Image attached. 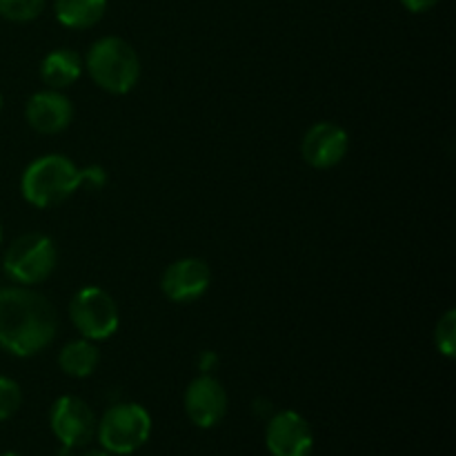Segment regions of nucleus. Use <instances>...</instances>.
<instances>
[{"label": "nucleus", "instance_id": "8", "mask_svg": "<svg viewBox=\"0 0 456 456\" xmlns=\"http://www.w3.org/2000/svg\"><path fill=\"white\" fill-rule=\"evenodd\" d=\"M265 445L272 456H312L314 432L305 417L294 410H281L267 421Z\"/></svg>", "mask_w": 456, "mask_h": 456}, {"label": "nucleus", "instance_id": "15", "mask_svg": "<svg viewBox=\"0 0 456 456\" xmlns=\"http://www.w3.org/2000/svg\"><path fill=\"white\" fill-rule=\"evenodd\" d=\"M107 0H56L53 12L61 25L69 29H89L105 16Z\"/></svg>", "mask_w": 456, "mask_h": 456}, {"label": "nucleus", "instance_id": "12", "mask_svg": "<svg viewBox=\"0 0 456 456\" xmlns=\"http://www.w3.org/2000/svg\"><path fill=\"white\" fill-rule=\"evenodd\" d=\"M25 118L38 134H61L74 120V105L61 89H45L27 101Z\"/></svg>", "mask_w": 456, "mask_h": 456}, {"label": "nucleus", "instance_id": "18", "mask_svg": "<svg viewBox=\"0 0 456 456\" xmlns=\"http://www.w3.org/2000/svg\"><path fill=\"white\" fill-rule=\"evenodd\" d=\"M22 390L13 379L0 377V421H7L20 410Z\"/></svg>", "mask_w": 456, "mask_h": 456}, {"label": "nucleus", "instance_id": "10", "mask_svg": "<svg viewBox=\"0 0 456 456\" xmlns=\"http://www.w3.org/2000/svg\"><path fill=\"white\" fill-rule=\"evenodd\" d=\"M212 283V270L203 258L185 256L165 267L160 289L172 303L199 301Z\"/></svg>", "mask_w": 456, "mask_h": 456}, {"label": "nucleus", "instance_id": "3", "mask_svg": "<svg viewBox=\"0 0 456 456\" xmlns=\"http://www.w3.org/2000/svg\"><path fill=\"white\" fill-rule=\"evenodd\" d=\"M85 67L98 87L116 96L132 92L141 78V58L136 49L118 36L96 40L85 56Z\"/></svg>", "mask_w": 456, "mask_h": 456}, {"label": "nucleus", "instance_id": "6", "mask_svg": "<svg viewBox=\"0 0 456 456\" xmlns=\"http://www.w3.org/2000/svg\"><path fill=\"white\" fill-rule=\"evenodd\" d=\"M69 319L74 328L89 341H107L120 325V312L110 292L89 285L78 289L69 303Z\"/></svg>", "mask_w": 456, "mask_h": 456}, {"label": "nucleus", "instance_id": "22", "mask_svg": "<svg viewBox=\"0 0 456 456\" xmlns=\"http://www.w3.org/2000/svg\"><path fill=\"white\" fill-rule=\"evenodd\" d=\"M0 456H20V454H16V452H3Z\"/></svg>", "mask_w": 456, "mask_h": 456}, {"label": "nucleus", "instance_id": "14", "mask_svg": "<svg viewBox=\"0 0 456 456\" xmlns=\"http://www.w3.org/2000/svg\"><path fill=\"white\" fill-rule=\"evenodd\" d=\"M101 363V352L89 338H78V341L67 343L58 354V365L67 377L87 379L96 372Z\"/></svg>", "mask_w": 456, "mask_h": 456}, {"label": "nucleus", "instance_id": "4", "mask_svg": "<svg viewBox=\"0 0 456 456\" xmlns=\"http://www.w3.org/2000/svg\"><path fill=\"white\" fill-rule=\"evenodd\" d=\"M58 265L56 243L47 234L29 232L13 240L3 258L4 274L18 285H38L53 274Z\"/></svg>", "mask_w": 456, "mask_h": 456}, {"label": "nucleus", "instance_id": "11", "mask_svg": "<svg viewBox=\"0 0 456 456\" xmlns=\"http://www.w3.org/2000/svg\"><path fill=\"white\" fill-rule=\"evenodd\" d=\"M347 150H350L347 132L341 125L330 123V120L312 125L301 142L303 160L314 169L337 167L346 159Z\"/></svg>", "mask_w": 456, "mask_h": 456}, {"label": "nucleus", "instance_id": "1", "mask_svg": "<svg viewBox=\"0 0 456 456\" xmlns=\"http://www.w3.org/2000/svg\"><path fill=\"white\" fill-rule=\"evenodd\" d=\"M58 334V312L40 292L25 288L0 289V347L27 359L43 352Z\"/></svg>", "mask_w": 456, "mask_h": 456}, {"label": "nucleus", "instance_id": "9", "mask_svg": "<svg viewBox=\"0 0 456 456\" xmlns=\"http://www.w3.org/2000/svg\"><path fill=\"white\" fill-rule=\"evenodd\" d=\"M227 405H230V399H227L225 387L212 374H200L187 386L185 412L190 421L200 430L218 426L225 419Z\"/></svg>", "mask_w": 456, "mask_h": 456}, {"label": "nucleus", "instance_id": "2", "mask_svg": "<svg viewBox=\"0 0 456 456\" xmlns=\"http://www.w3.org/2000/svg\"><path fill=\"white\" fill-rule=\"evenodd\" d=\"M85 183L78 165L62 154H47L31 160L20 178L22 199L40 209L61 205Z\"/></svg>", "mask_w": 456, "mask_h": 456}, {"label": "nucleus", "instance_id": "20", "mask_svg": "<svg viewBox=\"0 0 456 456\" xmlns=\"http://www.w3.org/2000/svg\"><path fill=\"white\" fill-rule=\"evenodd\" d=\"M214 363H216V356H214V352H205L203 361H200V370H203V374L209 372Z\"/></svg>", "mask_w": 456, "mask_h": 456}, {"label": "nucleus", "instance_id": "5", "mask_svg": "<svg viewBox=\"0 0 456 456\" xmlns=\"http://www.w3.org/2000/svg\"><path fill=\"white\" fill-rule=\"evenodd\" d=\"M101 448L114 456H127L150 441L151 417L138 403H116L96 426Z\"/></svg>", "mask_w": 456, "mask_h": 456}, {"label": "nucleus", "instance_id": "23", "mask_svg": "<svg viewBox=\"0 0 456 456\" xmlns=\"http://www.w3.org/2000/svg\"><path fill=\"white\" fill-rule=\"evenodd\" d=\"M0 110H3V94H0Z\"/></svg>", "mask_w": 456, "mask_h": 456}, {"label": "nucleus", "instance_id": "21", "mask_svg": "<svg viewBox=\"0 0 456 456\" xmlns=\"http://www.w3.org/2000/svg\"><path fill=\"white\" fill-rule=\"evenodd\" d=\"M83 456H114V454H110L107 450H89V452H85Z\"/></svg>", "mask_w": 456, "mask_h": 456}, {"label": "nucleus", "instance_id": "17", "mask_svg": "<svg viewBox=\"0 0 456 456\" xmlns=\"http://www.w3.org/2000/svg\"><path fill=\"white\" fill-rule=\"evenodd\" d=\"M435 346L445 359L456 356V310H448L435 328Z\"/></svg>", "mask_w": 456, "mask_h": 456}, {"label": "nucleus", "instance_id": "16", "mask_svg": "<svg viewBox=\"0 0 456 456\" xmlns=\"http://www.w3.org/2000/svg\"><path fill=\"white\" fill-rule=\"evenodd\" d=\"M45 0H0V16L12 22H29L43 13Z\"/></svg>", "mask_w": 456, "mask_h": 456}, {"label": "nucleus", "instance_id": "13", "mask_svg": "<svg viewBox=\"0 0 456 456\" xmlns=\"http://www.w3.org/2000/svg\"><path fill=\"white\" fill-rule=\"evenodd\" d=\"M83 74V58L74 49H53L40 62V78L49 89H65Z\"/></svg>", "mask_w": 456, "mask_h": 456}, {"label": "nucleus", "instance_id": "19", "mask_svg": "<svg viewBox=\"0 0 456 456\" xmlns=\"http://www.w3.org/2000/svg\"><path fill=\"white\" fill-rule=\"evenodd\" d=\"M401 4L412 13H426L430 12L432 7H436L439 0H401Z\"/></svg>", "mask_w": 456, "mask_h": 456}, {"label": "nucleus", "instance_id": "24", "mask_svg": "<svg viewBox=\"0 0 456 456\" xmlns=\"http://www.w3.org/2000/svg\"><path fill=\"white\" fill-rule=\"evenodd\" d=\"M0 240H3V227H0Z\"/></svg>", "mask_w": 456, "mask_h": 456}, {"label": "nucleus", "instance_id": "7", "mask_svg": "<svg viewBox=\"0 0 456 456\" xmlns=\"http://www.w3.org/2000/svg\"><path fill=\"white\" fill-rule=\"evenodd\" d=\"M96 426L92 408L78 396H61L49 410V428L65 450L87 445L96 435Z\"/></svg>", "mask_w": 456, "mask_h": 456}]
</instances>
